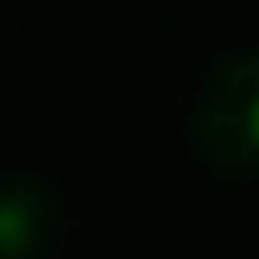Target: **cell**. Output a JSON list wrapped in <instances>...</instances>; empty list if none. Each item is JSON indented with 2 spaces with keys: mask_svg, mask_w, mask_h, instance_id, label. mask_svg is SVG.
<instances>
[{
  "mask_svg": "<svg viewBox=\"0 0 259 259\" xmlns=\"http://www.w3.org/2000/svg\"><path fill=\"white\" fill-rule=\"evenodd\" d=\"M188 138L219 168H259V51H234L203 76Z\"/></svg>",
  "mask_w": 259,
  "mask_h": 259,
  "instance_id": "obj_1",
  "label": "cell"
},
{
  "mask_svg": "<svg viewBox=\"0 0 259 259\" xmlns=\"http://www.w3.org/2000/svg\"><path fill=\"white\" fill-rule=\"evenodd\" d=\"M61 208L56 193L36 178H6L0 183V259H41L56 239Z\"/></svg>",
  "mask_w": 259,
  "mask_h": 259,
  "instance_id": "obj_2",
  "label": "cell"
}]
</instances>
